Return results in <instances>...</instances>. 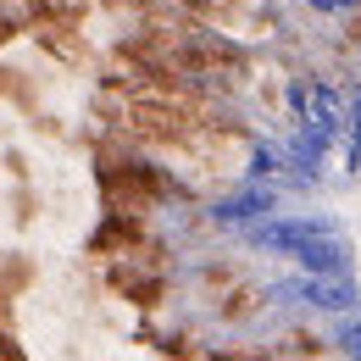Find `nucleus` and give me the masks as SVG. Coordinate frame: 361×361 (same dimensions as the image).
Returning a JSON list of instances; mask_svg holds the SVG:
<instances>
[{
    "label": "nucleus",
    "mask_w": 361,
    "mask_h": 361,
    "mask_svg": "<svg viewBox=\"0 0 361 361\" xmlns=\"http://www.w3.org/2000/svg\"><path fill=\"white\" fill-rule=\"evenodd\" d=\"M334 345H339V350H345L350 361H361V317H350V312H345L339 334H334Z\"/></svg>",
    "instance_id": "nucleus-8"
},
{
    "label": "nucleus",
    "mask_w": 361,
    "mask_h": 361,
    "mask_svg": "<svg viewBox=\"0 0 361 361\" xmlns=\"http://www.w3.org/2000/svg\"><path fill=\"white\" fill-rule=\"evenodd\" d=\"M94 178H100V195H106V212L117 217H145L156 200L173 195V178L150 161H117V156H100L94 161Z\"/></svg>",
    "instance_id": "nucleus-1"
},
{
    "label": "nucleus",
    "mask_w": 361,
    "mask_h": 361,
    "mask_svg": "<svg viewBox=\"0 0 361 361\" xmlns=\"http://www.w3.org/2000/svg\"><path fill=\"white\" fill-rule=\"evenodd\" d=\"M312 11H328V17H339V11H356L361 0H306Z\"/></svg>",
    "instance_id": "nucleus-10"
},
{
    "label": "nucleus",
    "mask_w": 361,
    "mask_h": 361,
    "mask_svg": "<svg viewBox=\"0 0 361 361\" xmlns=\"http://www.w3.org/2000/svg\"><path fill=\"white\" fill-rule=\"evenodd\" d=\"M278 167H283V150H272V145H256V150H250V167H245V178L267 183Z\"/></svg>",
    "instance_id": "nucleus-6"
},
{
    "label": "nucleus",
    "mask_w": 361,
    "mask_h": 361,
    "mask_svg": "<svg viewBox=\"0 0 361 361\" xmlns=\"http://www.w3.org/2000/svg\"><path fill=\"white\" fill-rule=\"evenodd\" d=\"M106 283L117 289V295H128L134 306H161V295H167V283H161V272L156 267H145L139 272V256H117L111 267H106Z\"/></svg>",
    "instance_id": "nucleus-4"
},
{
    "label": "nucleus",
    "mask_w": 361,
    "mask_h": 361,
    "mask_svg": "<svg viewBox=\"0 0 361 361\" xmlns=\"http://www.w3.org/2000/svg\"><path fill=\"white\" fill-rule=\"evenodd\" d=\"M345 134H350V167H361V90H350V117H345Z\"/></svg>",
    "instance_id": "nucleus-9"
},
{
    "label": "nucleus",
    "mask_w": 361,
    "mask_h": 361,
    "mask_svg": "<svg viewBox=\"0 0 361 361\" xmlns=\"http://www.w3.org/2000/svg\"><path fill=\"white\" fill-rule=\"evenodd\" d=\"M256 312V289H233V295H223V306H217V317L223 322H239V317Z\"/></svg>",
    "instance_id": "nucleus-7"
},
{
    "label": "nucleus",
    "mask_w": 361,
    "mask_h": 361,
    "mask_svg": "<svg viewBox=\"0 0 361 361\" xmlns=\"http://www.w3.org/2000/svg\"><path fill=\"white\" fill-rule=\"evenodd\" d=\"M278 300H306V306H317V312H356V278L350 272H300V278H289V283H278L272 289Z\"/></svg>",
    "instance_id": "nucleus-2"
},
{
    "label": "nucleus",
    "mask_w": 361,
    "mask_h": 361,
    "mask_svg": "<svg viewBox=\"0 0 361 361\" xmlns=\"http://www.w3.org/2000/svg\"><path fill=\"white\" fill-rule=\"evenodd\" d=\"M289 262H300V272H350V245H345L339 233H317Z\"/></svg>",
    "instance_id": "nucleus-5"
},
{
    "label": "nucleus",
    "mask_w": 361,
    "mask_h": 361,
    "mask_svg": "<svg viewBox=\"0 0 361 361\" xmlns=\"http://www.w3.org/2000/svg\"><path fill=\"white\" fill-rule=\"evenodd\" d=\"M272 206H278V189L250 178L245 189H233V195H223V200L212 206V223L217 228H250V223H262Z\"/></svg>",
    "instance_id": "nucleus-3"
}]
</instances>
